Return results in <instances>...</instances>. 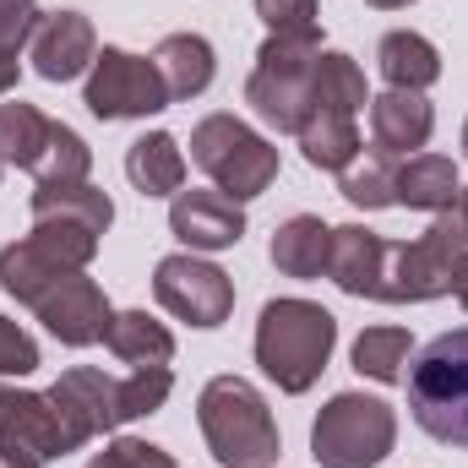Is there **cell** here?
<instances>
[{
  "instance_id": "cell-1",
  "label": "cell",
  "mask_w": 468,
  "mask_h": 468,
  "mask_svg": "<svg viewBox=\"0 0 468 468\" xmlns=\"http://www.w3.org/2000/svg\"><path fill=\"white\" fill-rule=\"evenodd\" d=\"M333 344H338V322L327 305H316V300H267L261 305L256 365L278 392H289V398L311 392L333 359Z\"/></svg>"
},
{
  "instance_id": "cell-2",
  "label": "cell",
  "mask_w": 468,
  "mask_h": 468,
  "mask_svg": "<svg viewBox=\"0 0 468 468\" xmlns=\"http://www.w3.org/2000/svg\"><path fill=\"white\" fill-rule=\"evenodd\" d=\"M197 425L207 436V452L224 468H272L283 441L272 425L267 398L245 376H213L197 398Z\"/></svg>"
},
{
  "instance_id": "cell-3",
  "label": "cell",
  "mask_w": 468,
  "mask_h": 468,
  "mask_svg": "<svg viewBox=\"0 0 468 468\" xmlns=\"http://www.w3.org/2000/svg\"><path fill=\"white\" fill-rule=\"evenodd\" d=\"M403 381L414 425L441 447H468V327L431 338Z\"/></svg>"
},
{
  "instance_id": "cell-4",
  "label": "cell",
  "mask_w": 468,
  "mask_h": 468,
  "mask_svg": "<svg viewBox=\"0 0 468 468\" xmlns=\"http://www.w3.org/2000/svg\"><path fill=\"white\" fill-rule=\"evenodd\" d=\"M316 55L322 38H272L256 49V71L245 82V104L272 131H294L316 115Z\"/></svg>"
},
{
  "instance_id": "cell-5",
  "label": "cell",
  "mask_w": 468,
  "mask_h": 468,
  "mask_svg": "<svg viewBox=\"0 0 468 468\" xmlns=\"http://www.w3.org/2000/svg\"><path fill=\"white\" fill-rule=\"evenodd\" d=\"M0 164L27 169L38 186H77L93 169V147L71 125L11 99V104H0Z\"/></svg>"
},
{
  "instance_id": "cell-6",
  "label": "cell",
  "mask_w": 468,
  "mask_h": 468,
  "mask_svg": "<svg viewBox=\"0 0 468 468\" xmlns=\"http://www.w3.org/2000/svg\"><path fill=\"white\" fill-rule=\"evenodd\" d=\"M191 164L234 202L261 197L278 180V147L239 115H207L191 131Z\"/></svg>"
},
{
  "instance_id": "cell-7",
  "label": "cell",
  "mask_w": 468,
  "mask_h": 468,
  "mask_svg": "<svg viewBox=\"0 0 468 468\" xmlns=\"http://www.w3.org/2000/svg\"><path fill=\"white\" fill-rule=\"evenodd\" d=\"M398 441V414L381 398L338 392L311 425V458L322 468H376Z\"/></svg>"
},
{
  "instance_id": "cell-8",
  "label": "cell",
  "mask_w": 468,
  "mask_h": 468,
  "mask_svg": "<svg viewBox=\"0 0 468 468\" xmlns=\"http://www.w3.org/2000/svg\"><path fill=\"white\" fill-rule=\"evenodd\" d=\"M82 104L99 120H147L169 110V93H164V77L153 60H142L131 49H99L88 88H82Z\"/></svg>"
},
{
  "instance_id": "cell-9",
  "label": "cell",
  "mask_w": 468,
  "mask_h": 468,
  "mask_svg": "<svg viewBox=\"0 0 468 468\" xmlns=\"http://www.w3.org/2000/svg\"><path fill=\"white\" fill-rule=\"evenodd\" d=\"M153 294L169 316L191 322V327H224L234 311V278L224 267L180 250V256H164L153 267Z\"/></svg>"
},
{
  "instance_id": "cell-10",
  "label": "cell",
  "mask_w": 468,
  "mask_h": 468,
  "mask_svg": "<svg viewBox=\"0 0 468 468\" xmlns=\"http://www.w3.org/2000/svg\"><path fill=\"white\" fill-rule=\"evenodd\" d=\"M66 452H77V441H71L60 409L49 403V392L0 387V458L11 468H44Z\"/></svg>"
},
{
  "instance_id": "cell-11",
  "label": "cell",
  "mask_w": 468,
  "mask_h": 468,
  "mask_svg": "<svg viewBox=\"0 0 468 468\" xmlns=\"http://www.w3.org/2000/svg\"><path fill=\"white\" fill-rule=\"evenodd\" d=\"M458 289V267L447 250L420 234V239H392L387 245V272H381V305H425Z\"/></svg>"
},
{
  "instance_id": "cell-12",
  "label": "cell",
  "mask_w": 468,
  "mask_h": 468,
  "mask_svg": "<svg viewBox=\"0 0 468 468\" xmlns=\"http://www.w3.org/2000/svg\"><path fill=\"white\" fill-rule=\"evenodd\" d=\"M38 322L49 327V338H60L66 349H88V344H104V333H110V300H104V289L88 278V272H66L38 305Z\"/></svg>"
},
{
  "instance_id": "cell-13",
  "label": "cell",
  "mask_w": 468,
  "mask_h": 468,
  "mask_svg": "<svg viewBox=\"0 0 468 468\" xmlns=\"http://www.w3.org/2000/svg\"><path fill=\"white\" fill-rule=\"evenodd\" d=\"M49 403L60 409V420H66L77 447H88L93 436H110L120 425V381L93 370V365L60 370V381L49 387Z\"/></svg>"
},
{
  "instance_id": "cell-14",
  "label": "cell",
  "mask_w": 468,
  "mask_h": 468,
  "mask_svg": "<svg viewBox=\"0 0 468 468\" xmlns=\"http://www.w3.org/2000/svg\"><path fill=\"white\" fill-rule=\"evenodd\" d=\"M33 71L44 82H71L82 71H93L99 60V33L82 11H44L38 33H33Z\"/></svg>"
},
{
  "instance_id": "cell-15",
  "label": "cell",
  "mask_w": 468,
  "mask_h": 468,
  "mask_svg": "<svg viewBox=\"0 0 468 468\" xmlns=\"http://www.w3.org/2000/svg\"><path fill=\"white\" fill-rule=\"evenodd\" d=\"M169 229L186 250H229L245 239V207L234 197H224L218 186L213 191H175Z\"/></svg>"
},
{
  "instance_id": "cell-16",
  "label": "cell",
  "mask_w": 468,
  "mask_h": 468,
  "mask_svg": "<svg viewBox=\"0 0 468 468\" xmlns=\"http://www.w3.org/2000/svg\"><path fill=\"white\" fill-rule=\"evenodd\" d=\"M387 245L365 224H344L333 229V250H327V278L354 294V300H381V272H387Z\"/></svg>"
},
{
  "instance_id": "cell-17",
  "label": "cell",
  "mask_w": 468,
  "mask_h": 468,
  "mask_svg": "<svg viewBox=\"0 0 468 468\" xmlns=\"http://www.w3.org/2000/svg\"><path fill=\"white\" fill-rule=\"evenodd\" d=\"M436 131V110L425 104V93H403V88H387L381 99H370V142L376 153H392V158H414Z\"/></svg>"
},
{
  "instance_id": "cell-18",
  "label": "cell",
  "mask_w": 468,
  "mask_h": 468,
  "mask_svg": "<svg viewBox=\"0 0 468 468\" xmlns=\"http://www.w3.org/2000/svg\"><path fill=\"white\" fill-rule=\"evenodd\" d=\"M153 66H158V77H164L169 104H180V99H197V93L213 88L218 55H213V44H207L202 33H169V38L153 49Z\"/></svg>"
},
{
  "instance_id": "cell-19",
  "label": "cell",
  "mask_w": 468,
  "mask_h": 468,
  "mask_svg": "<svg viewBox=\"0 0 468 468\" xmlns=\"http://www.w3.org/2000/svg\"><path fill=\"white\" fill-rule=\"evenodd\" d=\"M125 180L142 197H175L186 186V153L169 131H147L125 147Z\"/></svg>"
},
{
  "instance_id": "cell-20",
  "label": "cell",
  "mask_w": 468,
  "mask_h": 468,
  "mask_svg": "<svg viewBox=\"0 0 468 468\" xmlns=\"http://www.w3.org/2000/svg\"><path fill=\"white\" fill-rule=\"evenodd\" d=\"M463 180H458V164L447 153H414L409 164H398V207H414V213H447L458 202Z\"/></svg>"
},
{
  "instance_id": "cell-21",
  "label": "cell",
  "mask_w": 468,
  "mask_h": 468,
  "mask_svg": "<svg viewBox=\"0 0 468 468\" xmlns=\"http://www.w3.org/2000/svg\"><path fill=\"white\" fill-rule=\"evenodd\" d=\"M327 250H333V229L322 218H311V213H294L289 224H278L272 245H267V256H272V267L283 278H322Z\"/></svg>"
},
{
  "instance_id": "cell-22",
  "label": "cell",
  "mask_w": 468,
  "mask_h": 468,
  "mask_svg": "<svg viewBox=\"0 0 468 468\" xmlns=\"http://www.w3.org/2000/svg\"><path fill=\"white\" fill-rule=\"evenodd\" d=\"M376 60H381V77L392 88H403V93H425L431 82H441V55H436V44L425 33H409V27L387 33Z\"/></svg>"
},
{
  "instance_id": "cell-23",
  "label": "cell",
  "mask_w": 468,
  "mask_h": 468,
  "mask_svg": "<svg viewBox=\"0 0 468 468\" xmlns=\"http://www.w3.org/2000/svg\"><path fill=\"white\" fill-rule=\"evenodd\" d=\"M359 125L354 115H338V110H316V115L300 125V153L311 169H327V175H344L354 158H359Z\"/></svg>"
},
{
  "instance_id": "cell-24",
  "label": "cell",
  "mask_w": 468,
  "mask_h": 468,
  "mask_svg": "<svg viewBox=\"0 0 468 468\" xmlns=\"http://www.w3.org/2000/svg\"><path fill=\"white\" fill-rule=\"evenodd\" d=\"M60 278H66V267H60L49 250H38L33 239H11V245L0 250V289H5L16 305H38Z\"/></svg>"
},
{
  "instance_id": "cell-25",
  "label": "cell",
  "mask_w": 468,
  "mask_h": 468,
  "mask_svg": "<svg viewBox=\"0 0 468 468\" xmlns=\"http://www.w3.org/2000/svg\"><path fill=\"white\" fill-rule=\"evenodd\" d=\"M104 349L115 354V359H125L131 370H142V365H169L175 359V338L147 311H115L110 333H104Z\"/></svg>"
},
{
  "instance_id": "cell-26",
  "label": "cell",
  "mask_w": 468,
  "mask_h": 468,
  "mask_svg": "<svg viewBox=\"0 0 468 468\" xmlns=\"http://www.w3.org/2000/svg\"><path fill=\"white\" fill-rule=\"evenodd\" d=\"M33 218H60V224H82V229L104 234L115 224V202L99 186H88V180H77V186H38L33 191Z\"/></svg>"
},
{
  "instance_id": "cell-27",
  "label": "cell",
  "mask_w": 468,
  "mask_h": 468,
  "mask_svg": "<svg viewBox=\"0 0 468 468\" xmlns=\"http://www.w3.org/2000/svg\"><path fill=\"white\" fill-rule=\"evenodd\" d=\"M338 191H344V202L365 207V213L398 207V158H392V153H365V158H354L349 169L338 175Z\"/></svg>"
},
{
  "instance_id": "cell-28",
  "label": "cell",
  "mask_w": 468,
  "mask_h": 468,
  "mask_svg": "<svg viewBox=\"0 0 468 468\" xmlns=\"http://www.w3.org/2000/svg\"><path fill=\"white\" fill-rule=\"evenodd\" d=\"M370 104L365 71L354 66L344 49H322L316 55V110H338V115H359Z\"/></svg>"
},
{
  "instance_id": "cell-29",
  "label": "cell",
  "mask_w": 468,
  "mask_h": 468,
  "mask_svg": "<svg viewBox=\"0 0 468 468\" xmlns=\"http://www.w3.org/2000/svg\"><path fill=\"white\" fill-rule=\"evenodd\" d=\"M409 354H414V338H409V327H365L359 338H354V370L359 376H370V381H403L409 370Z\"/></svg>"
},
{
  "instance_id": "cell-30",
  "label": "cell",
  "mask_w": 468,
  "mask_h": 468,
  "mask_svg": "<svg viewBox=\"0 0 468 468\" xmlns=\"http://www.w3.org/2000/svg\"><path fill=\"white\" fill-rule=\"evenodd\" d=\"M38 250H49L66 272H82L93 256H99V234L82 229V224H60V218H33V234H27Z\"/></svg>"
},
{
  "instance_id": "cell-31",
  "label": "cell",
  "mask_w": 468,
  "mask_h": 468,
  "mask_svg": "<svg viewBox=\"0 0 468 468\" xmlns=\"http://www.w3.org/2000/svg\"><path fill=\"white\" fill-rule=\"evenodd\" d=\"M169 392H175L169 365H142V370H131V376L120 381V425L158 414V409L169 403Z\"/></svg>"
},
{
  "instance_id": "cell-32",
  "label": "cell",
  "mask_w": 468,
  "mask_h": 468,
  "mask_svg": "<svg viewBox=\"0 0 468 468\" xmlns=\"http://www.w3.org/2000/svg\"><path fill=\"white\" fill-rule=\"evenodd\" d=\"M256 16L272 38H322V5L316 0H256Z\"/></svg>"
},
{
  "instance_id": "cell-33",
  "label": "cell",
  "mask_w": 468,
  "mask_h": 468,
  "mask_svg": "<svg viewBox=\"0 0 468 468\" xmlns=\"http://www.w3.org/2000/svg\"><path fill=\"white\" fill-rule=\"evenodd\" d=\"M425 234L447 250V261H452V267H458V278H463V272H468V186L458 191V202H452L447 213H436V224H431Z\"/></svg>"
},
{
  "instance_id": "cell-34",
  "label": "cell",
  "mask_w": 468,
  "mask_h": 468,
  "mask_svg": "<svg viewBox=\"0 0 468 468\" xmlns=\"http://www.w3.org/2000/svg\"><path fill=\"white\" fill-rule=\"evenodd\" d=\"M38 0H0V55H22V44H33L38 33Z\"/></svg>"
},
{
  "instance_id": "cell-35",
  "label": "cell",
  "mask_w": 468,
  "mask_h": 468,
  "mask_svg": "<svg viewBox=\"0 0 468 468\" xmlns=\"http://www.w3.org/2000/svg\"><path fill=\"white\" fill-rule=\"evenodd\" d=\"M88 468H175V452H164L153 441H136V436H120Z\"/></svg>"
},
{
  "instance_id": "cell-36",
  "label": "cell",
  "mask_w": 468,
  "mask_h": 468,
  "mask_svg": "<svg viewBox=\"0 0 468 468\" xmlns=\"http://www.w3.org/2000/svg\"><path fill=\"white\" fill-rule=\"evenodd\" d=\"M33 370H38V344L11 316H0V376H33Z\"/></svg>"
},
{
  "instance_id": "cell-37",
  "label": "cell",
  "mask_w": 468,
  "mask_h": 468,
  "mask_svg": "<svg viewBox=\"0 0 468 468\" xmlns=\"http://www.w3.org/2000/svg\"><path fill=\"white\" fill-rule=\"evenodd\" d=\"M16 77H22V66H16L11 55H0V99H5L11 88H16Z\"/></svg>"
},
{
  "instance_id": "cell-38",
  "label": "cell",
  "mask_w": 468,
  "mask_h": 468,
  "mask_svg": "<svg viewBox=\"0 0 468 468\" xmlns=\"http://www.w3.org/2000/svg\"><path fill=\"white\" fill-rule=\"evenodd\" d=\"M365 5H376V11H398V5H414V0H365Z\"/></svg>"
},
{
  "instance_id": "cell-39",
  "label": "cell",
  "mask_w": 468,
  "mask_h": 468,
  "mask_svg": "<svg viewBox=\"0 0 468 468\" xmlns=\"http://www.w3.org/2000/svg\"><path fill=\"white\" fill-rule=\"evenodd\" d=\"M452 294L463 300V311H468V272H463V278H458V289H452Z\"/></svg>"
},
{
  "instance_id": "cell-40",
  "label": "cell",
  "mask_w": 468,
  "mask_h": 468,
  "mask_svg": "<svg viewBox=\"0 0 468 468\" xmlns=\"http://www.w3.org/2000/svg\"><path fill=\"white\" fill-rule=\"evenodd\" d=\"M463 153H468V125H463Z\"/></svg>"
}]
</instances>
